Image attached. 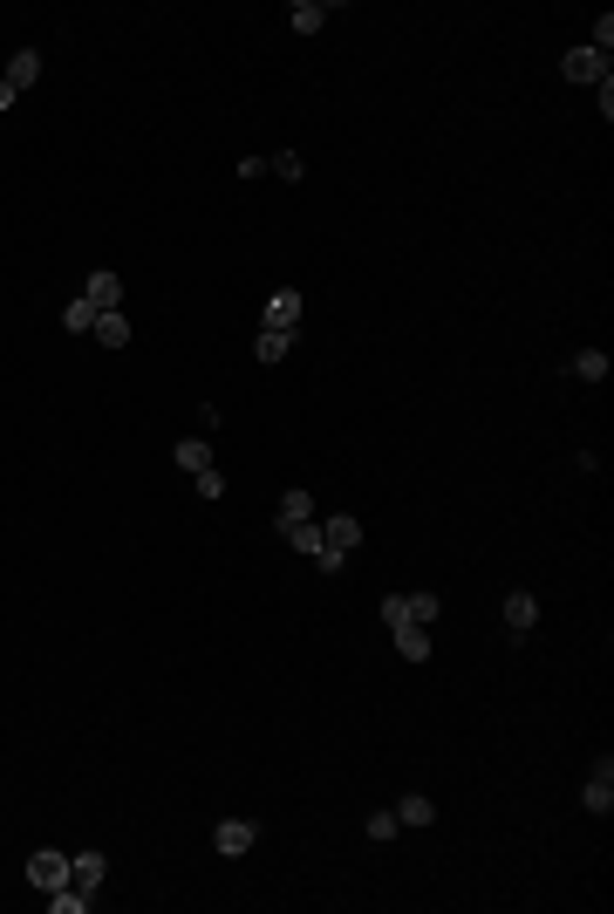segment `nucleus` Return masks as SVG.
Returning <instances> with one entry per match:
<instances>
[{
    "instance_id": "nucleus-2",
    "label": "nucleus",
    "mask_w": 614,
    "mask_h": 914,
    "mask_svg": "<svg viewBox=\"0 0 614 914\" xmlns=\"http://www.w3.org/2000/svg\"><path fill=\"white\" fill-rule=\"evenodd\" d=\"M560 76H567V82H587V89H601V82H614V62H608V55H594V48H567Z\"/></svg>"
},
{
    "instance_id": "nucleus-5",
    "label": "nucleus",
    "mask_w": 614,
    "mask_h": 914,
    "mask_svg": "<svg viewBox=\"0 0 614 914\" xmlns=\"http://www.w3.org/2000/svg\"><path fill=\"white\" fill-rule=\"evenodd\" d=\"M580 805L587 812H614V758H601L587 771V785H580Z\"/></svg>"
},
{
    "instance_id": "nucleus-27",
    "label": "nucleus",
    "mask_w": 614,
    "mask_h": 914,
    "mask_svg": "<svg viewBox=\"0 0 614 914\" xmlns=\"http://www.w3.org/2000/svg\"><path fill=\"white\" fill-rule=\"evenodd\" d=\"M383 621H389V628L410 621V594H383Z\"/></svg>"
},
{
    "instance_id": "nucleus-25",
    "label": "nucleus",
    "mask_w": 614,
    "mask_h": 914,
    "mask_svg": "<svg viewBox=\"0 0 614 914\" xmlns=\"http://www.w3.org/2000/svg\"><path fill=\"white\" fill-rule=\"evenodd\" d=\"M192 485H198V498H226V471H219V464H212V471H198Z\"/></svg>"
},
{
    "instance_id": "nucleus-26",
    "label": "nucleus",
    "mask_w": 614,
    "mask_h": 914,
    "mask_svg": "<svg viewBox=\"0 0 614 914\" xmlns=\"http://www.w3.org/2000/svg\"><path fill=\"white\" fill-rule=\"evenodd\" d=\"M587 48H594V55H608V48H614V14L594 21V41H587Z\"/></svg>"
},
{
    "instance_id": "nucleus-19",
    "label": "nucleus",
    "mask_w": 614,
    "mask_h": 914,
    "mask_svg": "<svg viewBox=\"0 0 614 914\" xmlns=\"http://www.w3.org/2000/svg\"><path fill=\"white\" fill-rule=\"evenodd\" d=\"M96 908V894H82V887H55L48 894V914H89Z\"/></svg>"
},
{
    "instance_id": "nucleus-16",
    "label": "nucleus",
    "mask_w": 614,
    "mask_h": 914,
    "mask_svg": "<svg viewBox=\"0 0 614 914\" xmlns=\"http://www.w3.org/2000/svg\"><path fill=\"white\" fill-rule=\"evenodd\" d=\"M253 355H260V362H287V355H294V335H287V328H260V342H253Z\"/></svg>"
},
{
    "instance_id": "nucleus-9",
    "label": "nucleus",
    "mask_w": 614,
    "mask_h": 914,
    "mask_svg": "<svg viewBox=\"0 0 614 914\" xmlns=\"http://www.w3.org/2000/svg\"><path fill=\"white\" fill-rule=\"evenodd\" d=\"M35 82H41V55H35V48H14V62H7V89L28 96Z\"/></svg>"
},
{
    "instance_id": "nucleus-6",
    "label": "nucleus",
    "mask_w": 614,
    "mask_h": 914,
    "mask_svg": "<svg viewBox=\"0 0 614 914\" xmlns=\"http://www.w3.org/2000/svg\"><path fill=\"white\" fill-rule=\"evenodd\" d=\"M103 874H110V860H103V853H69V887L103 894Z\"/></svg>"
},
{
    "instance_id": "nucleus-28",
    "label": "nucleus",
    "mask_w": 614,
    "mask_h": 914,
    "mask_svg": "<svg viewBox=\"0 0 614 914\" xmlns=\"http://www.w3.org/2000/svg\"><path fill=\"white\" fill-rule=\"evenodd\" d=\"M14 103H21V96H14V89H7V76H0V110H14Z\"/></svg>"
},
{
    "instance_id": "nucleus-13",
    "label": "nucleus",
    "mask_w": 614,
    "mask_h": 914,
    "mask_svg": "<svg viewBox=\"0 0 614 914\" xmlns=\"http://www.w3.org/2000/svg\"><path fill=\"white\" fill-rule=\"evenodd\" d=\"M96 348H130V321H123V307H110V314H96Z\"/></svg>"
},
{
    "instance_id": "nucleus-8",
    "label": "nucleus",
    "mask_w": 614,
    "mask_h": 914,
    "mask_svg": "<svg viewBox=\"0 0 614 914\" xmlns=\"http://www.w3.org/2000/svg\"><path fill=\"white\" fill-rule=\"evenodd\" d=\"M533 621H539V601L519 587V594H505V628H512V642H526L533 635Z\"/></svg>"
},
{
    "instance_id": "nucleus-4",
    "label": "nucleus",
    "mask_w": 614,
    "mask_h": 914,
    "mask_svg": "<svg viewBox=\"0 0 614 914\" xmlns=\"http://www.w3.org/2000/svg\"><path fill=\"white\" fill-rule=\"evenodd\" d=\"M253 839H260V826H253V819H219V826H212V846H219L226 860L253 853Z\"/></svg>"
},
{
    "instance_id": "nucleus-10",
    "label": "nucleus",
    "mask_w": 614,
    "mask_h": 914,
    "mask_svg": "<svg viewBox=\"0 0 614 914\" xmlns=\"http://www.w3.org/2000/svg\"><path fill=\"white\" fill-rule=\"evenodd\" d=\"M260 328H287V335H294V328H301V294L280 287V294L267 301V321H260Z\"/></svg>"
},
{
    "instance_id": "nucleus-24",
    "label": "nucleus",
    "mask_w": 614,
    "mask_h": 914,
    "mask_svg": "<svg viewBox=\"0 0 614 914\" xmlns=\"http://www.w3.org/2000/svg\"><path fill=\"white\" fill-rule=\"evenodd\" d=\"M362 833H369V839H396V833H403V826H396V805H389V812H369Z\"/></svg>"
},
{
    "instance_id": "nucleus-3",
    "label": "nucleus",
    "mask_w": 614,
    "mask_h": 914,
    "mask_svg": "<svg viewBox=\"0 0 614 914\" xmlns=\"http://www.w3.org/2000/svg\"><path fill=\"white\" fill-rule=\"evenodd\" d=\"M355 546H362V519H355V512H328V526H321V553L348 560Z\"/></svg>"
},
{
    "instance_id": "nucleus-11",
    "label": "nucleus",
    "mask_w": 614,
    "mask_h": 914,
    "mask_svg": "<svg viewBox=\"0 0 614 914\" xmlns=\"http://www.w3.org/2000/svg\"><path fill=\"white\" fill-rule=\"evenodd\" d=\"M389 635H396V655H403V662H430V628H417V621H396Z\"/></svg>"
},
{
    "instance_id": "nucleus-7",
    "label": "nucleus",
    "mask_w": 614,
    "mask_h": 914,
    "mask_svg": "<svg viewBox=\"0 0 614 914\" xmlns=\"http://www.w3.org/2000/svg\"><path fill=\"white\" fill-rule=\"evenodd\" d=\"M82 301L96 307V314H110V307H123V280H116L110 267H96V273H89V287H82Z\"/></svg>"
},
{
    "instance_id": "nucleus-23",
    "label": "nucleus",
    "mask_w": 614,
    "mask_h": 914,
    "mask_svg": "<svg viewBox=\"0 0 614 914\" xmlns=\"http://www.w3.org/2000/svg\"><path fill=\"white\" fill-rule=\"evenodd\" d=\"M437 594H410V621H417V628H437Z\"/></svg>"
},
{
    "instance_id": "nucleus-17",
    "label": "nucleus",
    "mask_w": 614,
    "mask_h": 914,
    "mask_svg": "<svg viewBox=\"0 0 614 914\" xmlns=\"http://www.w3.org/2000/svg\"><path fill=\"white\" fill-rule=\"evenodd\" d=\"M580 382H608V348H580L574 362H567Z\"/></svg>"
},
{
    "instance_id": "nucleus-15",
    "label": "nucleus",
    "mask_w": 614,
    "mask_h": 914,
    "mask_svg": "<svg viewBox=\"0 0 614 914\" xmlns=\"http://www.w3.org/2000/svg\"><path fill=\"white\" fill-rule=\"evenodd\" d=\"M287 28H294V35H321V28H328V7H321V0H294V7H287Z\"/></svg>"
},
{
    "instance_id": "nucleus-12",
    "label": "nucleus",
    "mask_w": 614,
    "mask_h": 914,
    "mask_svg": "<svg viewBox=\"0 0 614 914\" xmlns=\"http://www.w3.org/2000/svg\"><path fill=\"white\" fill-rule=\"evenodd\" d=\"M171 464H178V471H212V464H219V457H212V437H185V444H178V451H171Z\"/></svg>"
},
{
    "instance_id": "nucleus-20",
    "label": "nucleus",
    "mask_w": 614,
    "mask_h": 914,
    "mask_svg": "<svg viewBox=\"0 0 614 914\" xmlns=\"http://www.w3.org/2000/svg\"><path fill=\"white\" fill-rule=\"evenodd\" d=\"M62 328H69V335H89V328H96V307H89V301L76 294V301L62 307Z\"/></svg>"
},
{
    "instance_id": "nucleus-1",
    "label": "nucleus",
    "mask_w": 614,
    "mask_h": 914,
    "mask_svg": "<svg viewBox=\"0 0 614 914\" xmlns=\"http://www.w3.org/2000/svg\"><path fill=\"white\" fill-rule=\"evenodd\" d=\"M28 887H35V894H55V887H69V853H55V846L28 853Z\"/></svg>"
},
{
    "instance_id": "nucleus-18",
    "label": "nucleus",
    "mask_w": 614,
    "mask_h": 914,
    "mask_svg": "<svg viewBox=\"0 0 614 914\" xmlns=\"http://www.w3.org/2000/svg\"><path fill=\"white\" fill-rule=\"evenodd\" d=\"M437 819V805L423 799V792H410V799H396V826H430Z\"/></svg>"
},
{
    "instance_id": "nucleus-14",
    "label": "nucleus",
    "mask_w": 614,
    "mask_h": 914,
    "mask_svg": "<svg viewBox=\"0 0 614 914\" xmlns=\"http://www.w3.org/2000/svg\"><path fill=\"white\" fill-rule=\"evenodd\" d=\"M280 539H287L294 553H307V560L321 553V526H314V519H280Z\"/></svg>"
},
{
    "instance_id": "nucleus-22",
    "label": "nucleus",
    "mask_w": 614,
    "mask_h": 914,
    "mask_svg": "<svg viewBox=\"0 0 614 914\" xmlns=\"http://www.w3.org/2000/svg\"><path fill=\"white\" fill-rule=\"evenodd\" d=\"M280 519H314V492H301V485H294V492L280 498Z\"/></svg>"
},
{
    "instance_id": "nucleus-21",
    "label": "nucleus",
    "mask_w": 614,
    "mask_h": 914,
    "mask_svg": "<svg viewBox=\"0 0 614 914\" xmlns=\"http://www.w3.org/2000/svg\"><path fill=\"white\" fill-rule=\"evenodd\" d=\"M267 171H273V178H287V185H294V178H307L301 151H280V157H267Z\"/></svg>"
}]
</instances>
